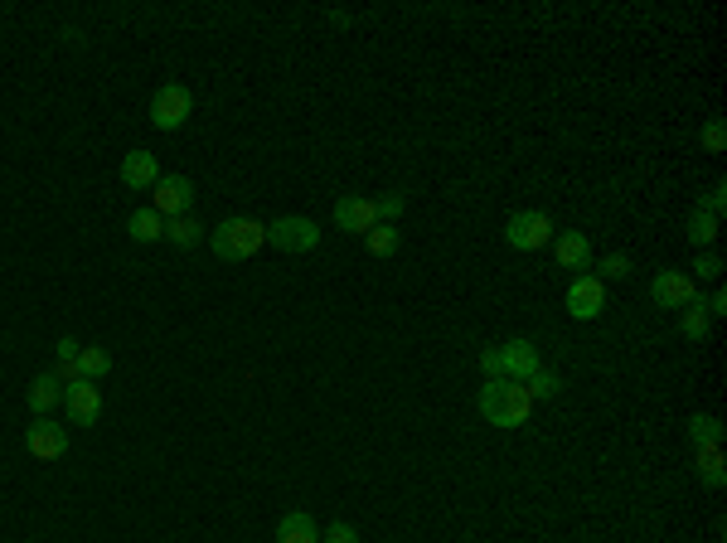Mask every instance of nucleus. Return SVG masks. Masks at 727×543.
Returning <instances> with one entry per match:
<instances>
[{"label":"nucleus","instance_id":"nucleus-15","mask_svg":"<svg viewBox=\"0 0 727 543\" xmlns=\"http://www.w3.org/2000/svg\"><path fill=\"white\" fill-rule=\"evenodd\" d=\"M277 543H320L316 519H311L306 510L282 514V524H277Z\"/></svg>","mask_w":727,"mask_h":543},{"label":"nucleus","instance_id":"nucleus-21","mask_svg":"<svg viewBox=\"0 0 727 543\" xmlns=\"http://www.w3.org/2000/svg\"><path fill=\"white\" fill-rule=\"evenodd\" d=\"M689 437H694V447H718L723 422H718L713 413H694V417H689Z\"/></svg>","mask_w":727,"mask_h":543},{"label":"nucleus","instance_id":"nucleus-5","mask_svg":"<svg viewBox=\"0 0 727 543\" xmlns=\"http://www.w3.org/2000/svg\"><path fill=\"white\" fill-rule=\"evenodd\" d=\"M267 243L277 248V253H316L320 243V228L311 224V219H272L267 224Z\"/></svg>","mask_w":727,"mask_h":543},{"label":"nucleus","instance_id":"nucleus-10","mask_svg":"<svg viewBox=\"0 0 727 543\" xmlns=\"http://www.w3.org/2000/svg\"><path fill=\"white\" fill-rule=\"evenodd\" d=\"M374 224H379V204H374V199L345 194V199L335 204V228H345V233H369Z\"/></svg>","mask_w":727,"mask_h":543},{"label":"nucleus","instance_id":"nucleus-20","mask_svg":"<svg viewBox=\"0 0 727 543\" xmlns=\"http://www.w3.org/2000/svg\"><path fill=\"white\" fill-rule=\"evenodd\" d=\"M165 238H170L175 248H194V243L204 238V228H199V219L180 214V219H165Z\"/></svg>","mask_w":727,"mask_h":543},{"label":"nucleus","instance_id":"nucleus-31","mask_svg":"<svg viewBox=\"0 0 727 543\" xmlns=\"http://www.w3.org/2000/svg\"><path fill=\"white\" fill-rule=\"evenodd\" d=\"M374 204H379V219H388V224L408 209V199H403V194H383V199H374Z\"/></svg>","mask_w":727,"mask_h":543},{"label":"nucleus","instance_id":"nucleus-26","mask_svg":"<svg viewBox=\"0 0 727 543\" xmlns=\"http://www.w3.org/2000/svg\"><path fill=\"white\" fill-rule=\"evenodd\" d=\"M524 388H529L534 398H558V388H563V379H558V374H548V369H534V374L524 379Z\"/></svg>","mask_w":727,"mask_h":543},{"label":"nucleus","instance_id":"nucleus-12","mask_svg":"<svg viewBox=\"0 0 727 543\" xmlns=\"http://www.w3.org/2000/svg\"><path fill=\"white\" fill-rule=\"evenodd\" d=\"M553 257H558L568 272H582V277H587V267H592V238H587V233H558V238H553Z\"/></svg>","mask_w":727,"mask_h":543},{"label":"nucleus","instance_id":"nucleus-30","mask_svg":"<svg viewBox=\"0 0 727 543\" xmlns=\"http://www.w3.org/2000/svg\"><path fill=\"white\" fill-rule=\"evenodd\" d=\"M723 146H727V127H723V122H708V127H703V151H713V156H718Z\"/></svg>","mask_w":727,"mask_h":543},{"label":"nucleus","instance_id":"nucleus-34","mask_svg":"<svg viewBox=\"0 0 727 543\" xmlns=\"http://www.w3.org/2000/svg\"><path fill=\"white\" fill-rule=\"evenodd\" d=\"M703 311H708V320H713V316H723V311H727V291H713V296L703 301Z\"/></svg>","mask_w":727,"mask_h":543},{"label":"nucleus","instance_id":"nucleus-33","mask_svg":"<svg viewBox=\"0 0 727 543\" xmlns=\"http://www.w3.org/2000/svg\"><path fill=\"white\" fill-rule=\"evenodd\" d=\"M698 209H708V214L718 219V214H723V209H727V185H713V190L703 194V204H698Z\"/></svg>","mask_w":727,"mask_h":543},{"label":"nucleus","instance_id":"nucleus-8","mask_svg":"<svg viewBox=\"0 0 727 543\" xmlns=\"http://www.w3.org/2000/svg\"><path fill=\"white\" fill-rule=\"evenodd\" d=\"M25 447H30V456H39V461H54V456L68 451V427L49 422V417H34L30 427H25Z\"/></svg>","mask_w":727,"mask_h":543},{"label":"nucleus","instance_id":"nucleus-1","mask_svg":"<svg viewBox=\"0 0 727 543\" xmlns=\"http://www.w3.org/2000/svg\"><path fill=\"white\" fill-rule=\"evenodd\" d=\"M529 413H534V393L519 379H485V388H480V417L490 427H519Z\"/></svg>","mask_w":727,"mask_h":543},{"label":"nucleus","instance_id":"nucleus-32","mask_svg":"<svg viewBox=\"0 0 727 543\" xmlns=\"http://www.w3.org/2000/svg\"><path fill=\"white\" fill-rule=\"evenodd\" d=\"M320 543H359V534H354V524L340 519V524H330V529L320 534Z\"/></svg>","mask_w":727,"mask_h":543},{"label":"nucleus","instance_id":"nucleus-13","mask_svg":"<svg viewBox=\"0 0 727 543\" xmlns=\"http://www.w3.org/2000/svg\"><path fill=\"white\" fill-rule=\"evenodd\" d=\"M160 180V165L151 151H127V160H122V185L127 190H156Z\"/></svg>","mask_w":727,"mask_h":543},{"label":"nucleus","instance_id":"nucleus-19","mask_svg":"<svg viewBox=\"0 0 727 543\" xmlns=\"http://www.w3.org/2000/svg\"><path fill=\"white\" fill-rule=\"evenodd\" d=\"M698 476H703V485H708V490H723V480H727L723 451H718V447H698Z\"/></svg>","mask_w":727,"mask_h":543},{"label":"nucleus","instance_id":"nucleus-27","mask_svg":"<svg viewBox=\"0 0 727 543\" xmlns=\"http://www.w3.org/2000/svg\"><path fill=\"white\" fill-rule=\"evenodd\" d=\"M480 369H485V379H505V350L500 345L480 350Z\"/></svg>","mask_w":727,"mask_h":543},{"label":"nucleus","instance_id":"nucleus-4","mask_svg":"<svg viewBox=\"0 0 727 543\" xmlns=\"http://www.w3.org/2000/svg\"><path fill=\"white\" fill-rule=\"evenodd\" d=\"M548 238H553V224H548L543 209H519V214L505 224V243L514 253H538Z\"/></svg>","mask_w":727,"mask_h":543},{"label":"nucleus","instance_id":"nucleus-18","mask_svg":"<svg viewBox=\"0 0 727 543\" xmlns=\"http://www.w3.org/2000/svg\"><path fill=\"white\" fill-rule=\"evenodd\" d=\"M107 369H112V354L102 350V345H83V350H78V379L97 384V379H102Z\"/></svg>","mask_w":727,"mask_h":543},{"label":"nucleus","instance_id":"nucleus-7","mask_svg":"<svg viewBox=\"0 0 727 543\" xmlns=\"http://www.w3.org/2000/svg\"><path fill=\"white\" fill-rule=\"evenodd\" d=\"M650 296H655V306L660 311H674V306H689V301H698V282L689 277V272H660L655 282H650Z\"/></svg>","mask_w":727,"mask_h":543},{"label":"nucleus","instance_id":"nucleus-9","mask_svg":"<svg viewBox=\"0 0 727 543\" xmlns=\"http://www.w3.org/2000/svg\"><path fill=\"white\" fill-rule=\"evenodd\" d=\"M606 311V287L601 277H577L568 287V316L572 320H597Z\"/></svg>","mask_w":727,"mask_h":543},{"label":"nucleus","instance_id":"nucleus-22","mask_svg":"<svg viewBox=\"0 0 727 543\" xmlns=\"http://www.w3.org/2000/svg\"><path fill=\"white\" fill-rule=\"evenodd\" d=\"M364 248H369L374 257H393V253H398V228H393V224H374L369 233H364Z\"/></svg>","mask_w":727,"mask_h":543},{"label":"nucleus","instance_id":"nucleus-25","mask_svg":"<svg viewBox=\"0 0 727 543\" xmlns=\"http://www.w3.org/2000/svg\"><path fill=\"white\" fill-rule=\"evenodd\" d=\"M78 350H83L78 340H59V345H54V354H59V374H54V379H68V384L78 379Z\"/></svg>","mask_w":727,"mask_h":543},{"label":"nucleus","instance_id":"nucleus-3","mask_svg":"<svg viewBox=\"0 0 727 543\" xmlns=\"http://www.w3.org/2000/svg\"><path fill=\"white\" fill-rule=\"evenodd\" d=\"M190 112H194V93L185 83H165V88H156V97H151V122H156L160 131H180L190 122Z\"/></svg>","mask_w":727,"mask_h":543},{"label":"nucleus","instance_id":"nucleus-11","mask_svg":"<svg viewBox=\"0 0 727 543\" xmlns=\"http://www.w3.org/2000/svg\"><path fill=\"white\" fill-rule=\"evenodd\" d=\"M64 403H68V413H73L78 427H93L97 417H102V393H97V384H88V379H73V384L64 388Z\"/></svg>","mask_w":727,"mask_h":543},{"label":"nucleus","instance_id":"nucleus-2","mask_svg":"<svg viewBox=\"0 0 727 543\" xmlns=\"http://www.w3.org/2000/svg\"><path fill=\"white\" fill-rule=\"evenodd\" d=\"M209 248H214L223 262H243V257H253L257 248H267V224H257V219H223V224L209 233Z\"/></svg>","mask_w":727,"mask_h":543},{"label":"nucleus","instance_id":"nucleus-28","mask_svg":"<svg viewBox=\"0 0 727 543\" xmlns=\"http://www.w3.org/2000/svg\"><path fill=\"white\" fill-rule=\"evenodd\" d=\"M597 272H601V277H616V282H621V277H631V257H621V253L601 257V262H597Z\"/></svg>","mask_w":727,"mask_h":543},{"label":"nucleus","instance_id":"nucleus-24","mask_svg":"<svg viewBox=\"0 0 727 543\" xmlns=\"http://www.w3.org/2000/svg\"><path fill=\"white\" fill-rule=\"evenodd\" d=\"M679 330H684V340H703V335H708V311H703V301H689V306H684Z\"/></svg>","mask_w":727,"mask_h":543},{"label":"nucleus","instance_id":"nucleus-29","mask_svg":"<svg viewBox=\"0 0 727 543\" xmlns=\"http://www.w3.org/2000/svg\"><path fill=\"white\" fill-rule=\"evenodd\" d=\"M694 272H698V282H713V277L723 272V257H718V253H698Z\"/></svg>","mask_w":727,"mask_h":543},{"label":"nucleus","instance_id":"nucleus-16","mask_svg":"<svg viewBox=\"0 0 727 543\" xmlns=\"http://www.w3.org/2000/svg\"><path fill=\"white\" fill-rule=\"evenodd\" d=\"M25 398H30L34 417H44L49 408H54V403H64V384H59L54 374H39V379L30 384V393H25Z\"/></svg>","mask_w":727,"mask_h":543},{"label":"nucleus","instance_id":"nucleus-6","mask_svg":"<svg viewBox=\"0 0 727 543\" xmlns=\"http://www.w3.org/2000/svg\"><path fill=\"white\" fill-rule=\"evenodd\" d=\"M194 204V180L190 175H160L156 180V209L160 219H180V214H190Z\"/></svg>","mask_w":727,"mask_h":543},{"label":"nucleus","instance_id":"nucleus-23","mask_svg":"<svg viewBox=\"0 0 727 543\" xmlns=\"http://www.w3.org/2000/svg\"><path fill=\"white\" fill-rule=\"evenodd\" d=\"M713 238H718V219H713L708 209H694V214H689V243H694V248H708Z\"/></svg>","mask_w":727,"mask_h":543},{"label":"nucleus","instance_id":"nucleus-14","mask_svg":"<svg viewBox=\"0 0 727 543\" xmlns=\"http://www.w3.org/2000/svg\"><path fill=\"white\" fill-rule=\"evenodd\" d=\"M505 350V379H529L534 369H543L538 364V350H534V340H509V345H500Z\"/></svg>","mask_w":727,"mask_h":543},{"label":"nucleus","instance_id":"nucleus-17","mask_svg":"<svg viewBox=\"0 0 727 543\" xmlns=\"http://www.w3.org/2000/svg\"><path fill=\"white\" fill-rule=\"evenodd\" d=\"M127 233L136 238V243H156V238H165V219L146 204V209H136V214L127 219Z\"/></svg>","mask_w":727,"mask_h":543}]
</instances>
